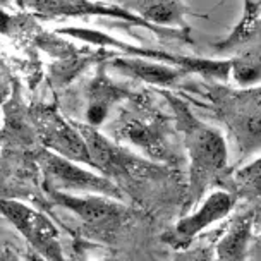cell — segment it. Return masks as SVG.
<instances>
[{
	"label": "cell",
	"instance_id": "7c38bea8",
	"mask_svg": "<svg viewBox=\"0 0 261 261\" xmlns=\"http://www.w3.org/2000/svg\"><path fill=\"white\" fill-rule=\"evenodd\" d=\"M117 65L122 67L124 71L130 72L133 76L144 79L148 83H155V85H167V83L174 81V77L177 76L169 67L151 65L146 62H136V60H117Z\"/></svg>",
	"mask_w": 261,
	"mask_h": 261
},
{
	"label": "cell",
	"instance_id": "8fae6325",
	"mask_svg": "<svg viewBox=\"0 0 261 261\" xmlns=\"http://www.w3.org/2000/svg\"><path fill=\"white\" fill-rule=\"evenodd\" d=\"M234 79L241 85H251L261 79V45L239 55L234 62H230Z\"/></svg>",
	"mask_w": 261,
	"mask_h": 261
},
{
	"label": "cell",
	"instance_id": "3957f363",
	"mask_svg": "<svg viewBox=\"0 0 261 261\" xmlns=\"http://www.w3.org/2000/svg\"><path fill=\"white\" fill-rule=\"evenodd\" d=\"M33 122L38 130L41 143L50 151L69 158V160L93 165L90 150H88V144L81 130L77 125L72 127L71 124H67V120L55 109H50V107L35 109L33 110Z\"/></svg>",
	"mask_w": 261,
	"mask_h": 261
},
{
	"label": "cell",
	"instance_id": "277c9868",
	"mask_svg": "<svg viewBox=\"0 0 261 261\" xmlns=\"http://www.w3.org/2000/svg\"><path fill=\"white\" fill-rule=\"evenodd\" d=\"M2 213L48 261H64L59 232L40 212L14 199H4Z\"/></svg>",
	"mask_w": 261,
	"mask_h": 261
},
{
	"label": "cell",
	"instance_id": "7a4b0ae2",
	"mask_svg": "<svg viewBox=\"0 0 261 261\" xmlns=\"http://www.w3.org/2000/svg\"><path fill=\"white\" fill-rule=\"evenodd\" d=\"M40 163L52 191L72 194H105L114 196V198L119 196V189L115 188L114 182H110V179L83 169L79 162L69 160L54 151H41Z\"/></svg>",
	"mask_w": 261,
	"mask_h": 261
},
{
	"label": "cell",
	"instance_id": "5b68a950",
	"mask_svg": "<svg viewBox=\"0 0 261 261\" xmlns=\"http://www.w3.org/2000/svg\"><path fill=\"white\" fill-rule=\"evenodd\" d=\"M52 199L96 230L114 228L124 218V208L105 194H72L52 191Z\"/></svg>",
	"mask_w": 261,
	"mask_h": 261
},
{
	"label": "cell",
	"instance_id": "4fadbf2b",
	"mask_svg": "<svg viewBox=\"0 0 261 261\" xmlns=\"http://www.w3.org/2000/svg\"><path fill=\"white\" fill-rule=\"evenodd\" d=\"M234 184L242 194L261 196V158L242 167L234 177Z\"/></svg>",
	"mask_w": 261,
	"mask_h": 261
},
{
	"label": "cell",
	"instance_id": "30bf717a",
	"mask_svg": "<svg viewBox=\"0 0 261 261\" xmlns=\"http://www.w3.org/2000/svg\"><path fill=\"white\" fill-rule=\"evenodd\" d=\"M122 96L117 88H115L109 79L105 77V74L101 72L100 77L95 79L90 91V103H88L86 117L90 125L101 124L109 115L110 107Z\"/></svg>",
	"mask_w": 261,
	"mask_h": 261
},
{
	"label": "cell",
	"instance_id": "52a82bcc",
	"mask_svg": "<svg viewBox=\"0 0 261 261\" xmlns=\"http://www.w3.org/2000/svg\"><path fill=\"white\" fill-rule=\"evenodd\" d=\"M232 210V196L225 191H215L204 199V203L196 210L194 213L184 217L182 220L175 225L172 232V239L175 246L188 244L191 239L212 223H215L222 218H225Z\"/></svg>",
	"mask_w": 261,
	"mask_h": 261
},
{
	"label": "cell",
	"instance_id": "ba28073f",
	"mask_svg": "<svg viewBox=\"0 0 261 261\" xmlns=\"http://www.w3.org/2000/svg\"><path fill=\"white\" fill-rule=\"evenodd\" d=\"M120 134L130 143H134L143 151L153 156L165 158V141L162 138L160 127L151 117H125L120 124Z\"/></svg>",
	"mask_w": 261,
	"mask_h": 261
},
{
	"label": "cell",
	"instance_id": "9c48e42d",
	"mask_svg": "<svg viewBox=\"0 0 261 261\" xmlns=\"http://www.w3.org/2000/svg\"><path fill=\"white\" fill-rule=\"evenodd\" d=\"M251 234V217H242L232 223L217 248V261H244Z\"/></svg>",
	"mask_w": 261,
	"mask_h": 261
},
{
	"label": "cell",
	"instance_id": "6da1fadb",
	"mask_svg": "<svg viewBox=\"0 0 261 261\" xmlns=\"http://www.w3.org/2000/svg\"><path fill=\"white\" fill-rule=\"evenodd\" d=\"M172 105L184 129L191 160V194L199 196L225 170L228 158L225 139L217 129L198 122L180 101L172 100Z\"/></svg>",
	"mask_w": 261,
	"mask_h": 261
},
{
	"label": "cell",
	"instance_id": "8992f818",
	"mask_svg": "<svg viewBox=\"0 0 261 261\" xmlns=\"http://www.w3.org/2000/svg\"><path fill=\"white\" fill-rule=\"evenodd\" d=\"M232 96L227 112L237 143L246 151L261 148V95L244 93Z\"/></svg>",
	"mask_w": 261,
	"mask_h": 261
}]
</instances>
